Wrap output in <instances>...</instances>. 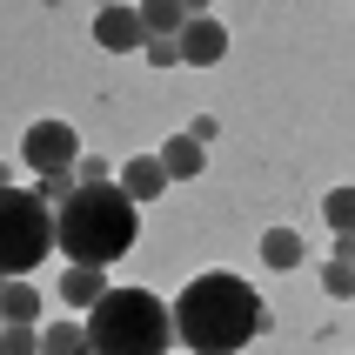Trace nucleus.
I'll list each match as a JSON object with an SVG mask.
<instances>
[{"label": "nucleus", "instance_id": "19", "mask_svg": "<svg viewBox=\"0 0 355 355\" xmlns=\"http://www.w3.org/2000/svg\"><path fill=\"white\" fill-rule=\"evenodd\" d=\"M188 135H195V141H215L221 121H215V114H195V121H188Z\"/></svg>", "mask_w": 355, "mask_h": 355}, {"label": "nucleus", "instance_id": "8", "mask_svg": "<svg viewBox=\"0 0 355 355\" xmlns=\"http://www.w3.org/2000/svg\"><path fill=\"white\" fill-rule=\"evenodd\" d=\"M121 188H128L135 201H155V195H168V188H175V175L161 168V155H135L128 168H121Z\"/></svg>", "mask_w": 355, "mask_h": 355}, {"label": "nucleus", "instance_id": "5", "mask_svg": "<svg viewBox=\"0 0 355 355\" xmlns=\"http://www.w3.org/2000/svg\"><path fill=\"white\" fill-rule=\"evenodd\" d=\"M20 161L40 175H80V135L67 121H34L27 135H20Z\"/></svg>", "mask_w": 355, "mask_h": 355}, {"label": "nucleus", "instance_id": "17", "mask_svg": "<svg viewBox=\"0 0 355 355\" xmlns=\"http://www.w3.org/2000/svg\"><path fill=\"white\" fill-rule=\"evenodd\" d=\"M141 54H148V67H175V60H181V34H155Z\"/></svg>", "mask_w": 355, "mask_h": 355}, {"label": "nucleus", "instance_id": "11", "mask_svg": "<svg viewBox=\"0 0 355 355\" xmlns=\"http://www.w3.org/2000/svg\"><path fill=\"white\" fill-rule=\"evenodd\" d=\"M40 355H94L87 322H47V329H40Z\"/></svg>", "mask_w": 355, "mask_h": 355}, {"label": "nucleus", "instance_id": "12", "mask_svg": "<svg viewBox=\"0 0 355 355\" xmlns=\"http://www.w3.org/2000/svg\"><path fill=\"white\" fill-rule=\"evenodd\" d=\"M141 20H148V34H181L195 20V7L188 0H141Z\"/></svg>", "mask_w": 355, "mask_h": 355}, {"label": "nucleus", "instance_id": "13", "mask_svg": "<svg viewBox=\"0 0 355 355\" xmlns=\"http://www.w3.org/2000/svg\"><path fill=\"white\" fill-rule=\"evenodd\" d=\"M322 221L336 228V241H355V188H329L322 195Z\"/></svg>", "mask_w": 355, "mask_h": 355}, {"label": "nucleus", "instance_id": "1", "mask_svg": "<svg viewBox=\"0 0 355 355\" xmlns=\"http://www.w3.org/2000/svg\"><path fill=\"white\" fill-rule=\"evenodd\" d=\"M261 329H268L261 295L241 275H228V268H208V275H195L175 295V336L195 355H241Z\"/></svg>", "mask_w": 355, "mask_h": 355}, {"label": "nucleus", "instance_id": "16", "mask_svg": "<svg viewBox=\"0 0 355 355\" xmlns=\"http://www.w3.org/2000/svg\"><path fill=\"white\" fill-rule=\"evenodd\" d=\"M0 355H40V329H34V322H7Z\"/></svg>", "mask_w": 355, "mask_h": 355}, {"label": "nucleus", "instance_id": "3", "mask_svg": "<svg viewBox=\"0 0 355 355\" xmlns=\"http://www.w3.org/2000/svg\"><path fill=\"white\" fill-rule=\"evenodd\" d=\"M87 342H94V355H168L175 309L155 288H107L87 309Z\"/></svg>", "mask_w": 355, "mask_h": 355}, {"label": "nucleus", "instance_id": "10", "mask_svg": "<svg viewBox=\"0 0 355 355\" xmlns=\"http://www.w3.org/2000/svg\"><path fill=\"white\" fill-rule=\"evenodd\" d=\"M101 295H107V275H101V268H67V275H60V302H67V309H94Z\"/></svg>", "mask_w": 355, "mask_h": 355}, {"label": "nucleus", "instance_id": "9", "mask_svg": "<svg viewBox=\"0 0 355 355\" xmlns=\"http://www.w3.org/2000/svg\"><path fill=\"white\" fill-rule=\"evenodd\" d=\"M161 168H168L175 181H195L201 168H208V155H201L195 135H168V141H161Z\"/></svg>", "mask_w": 355, "mask_h": 355}, {"label": "nucleus", "instance_id": "14", "mask_svg": "<svg viewBox=\"0 0 355 355\" xmlns=\"http://www.w3.org/2000/svg\"><path fill=\"white\" fill-rule=\"evenodd\" d=\"M261 261H268V268H295L302 261V235L295 228H268V235H261Z\"/></svg>", "mask_w": 355, "mask_h": 355}, {"label": "nucleus", "instance_id": "6", "mask_svg": "<svg viewBox=\"0 0 355 355\" xmlns=\"http://www.w3.org/2000/svg\"><path fill=\"white\" fill-rule=\"evenodd\" d=\"M94 40L107 47V54H141L155 34H148L141 7H101V14H94Z\"/></svg>", "mask_w": 355, "mask_h": 355}, {"label": "nucleus", "instance_id": "4", "mask_svg": "<svg viewBox=\"0 0 355 355\" xmlns=\"http://www.w3.org/2000/svg\"><path fill=\"white\" fill-rule=\"evenodd\" d=\"M54 248H60V208L40 188L7 181V195H0V268H7V282H27Z\"/></svg>", "mask_w": 355, "mask_h": 355}, {"label": "nucleus", "instance_id": "2", "mask_svg": "<svg viewBox=\"0 0 355 355\" xmlns=\"http://www.w3.org/2000/svg\"><path fill=\"white\" fill-rule=\"evenodd\" d=\"M141 241V201L121 181H80L60 201V248L67 268H107Z\"/></svg>", "mask_w": 355, "mask_h": 355}, {"label": "nucleus", "instance_id": "7", "mask_svg": "<svg viewBox=\"0 0 355 355\" xmlns=\"http://www.w3.org/2000/svg\"><path fill=\"white\" fill-rule=\"evenodd\" d=\"M181 60H188V67H215V60H228V27H221L215 14H195L188 27H181Z\"/></svg>", "mask_w": 355, "mask_h": 355}, {"label": "nucleus", "instance_id": "15", "mask_svg": "<svg viewBox=\"0 0 355 355\" xmlns=\"http://www.w3.org/2000/svg\"><path fill=\"white\" fill-rule=\"evenodd\" d=\"M0 309H7V322H40V295L27 282H7L0 288Z\"/></svg>", "mask_w": 355, "mask_h": 355}, {"label": "nucleus", "instance_id": "18", "mask_svg": "<svg viewBox=\"0 0 355 355\" xmlns=\"http://www.w3.org/2000/svg\"><path fill=\"white\" fill-rule=\"evenodd\" d=\"M34 188H40V195H47V201H67V195H74V188H80V181H74V175H40Z\"/></svg>", "mask_w": 355, "mask_h": 355}]
</instances>
